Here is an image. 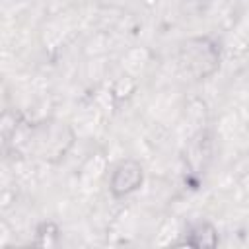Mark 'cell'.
<instances>
[{
  "label": "cell",
  "instance_id": "1",
  "mask_svg": "<svg viewBox=\"0 0 249 249\" xmlns=\"http://www.w3.org/2000/svg\"><path fill=\"white\" fill-rule=\"evenodd\" d=\"M179 64L195 80L210 76L220 64V49L210 37H193L179 47Z\"/></svg>",
  "mask_w": 249,
  "mask_h": 249
},
{
  "label": "cell",
  "instance_id": "3",
  "mask_svg": "<svg viewBox=\"0 0 249 249\" xmlns=\"http://www.w3.org/2000/svg\"><path fill=\"white\" fill-rule=\"evenodd\" d=\"M183 243L193 245V247H212L218 243V233L208 222H198L189 228Z\"/></svg>",
  "mask_w": 249,
  "mask_h": 249
},
{
  "label": "cell",
  "instance_id": "2",
  "mask_svg": "<svg viewBox=\"0 0 249 249\" xmlns=\"http://www.w3.org/2000/svg\"><path fill=\"white\" fill-rule=\"evenodd\" d=\"M142 179H144V173L140 163L134 160H123L111 173L109 189L113 196H126L140 187Z\"/></svg>",
  "mask_w": 249,
  "mask_h": 249
}]
</instances>
